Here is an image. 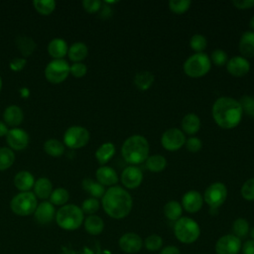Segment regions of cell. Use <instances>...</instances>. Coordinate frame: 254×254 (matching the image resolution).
<instances>
[{
  "instance_id": "obj_43",
  "label": "cell",
  "mask_w": 254,
  "mask_h": 254,
  "mask_svg": "<svg viewBox=\"0 0 254 254\" xmlns=\"http://www.w3.org/2000/svg\"><path fill=\"white\" fill-rule=\"evenodd\" d=\"M241 195L244 199L253 201L254 200V178L247 180L241 187Z\"/></svg>"
},
{
  "instance_id": "obj_5",
  "label": "cell",
  "mask_w": 254,
  "mask_h": 254,
  "mask_svg": "<svg viewBox=\"0 0 254 254\" xmlns=\"http://www.w3.org/2000/svg\"><path fill=\"white\" fill-rule=\"evenodd\" d=\"M174 233L179 241L186 244H190L198 238L200 234V228L195 220L185 216L179 218L176 221L174 226Z\"/></svg>"
},
{
  "instance_id": "obj_10",
  "label": "cell",
  "mask_w": 254,
  "mask_h": 254,
  "mask_svg": "<svg viewBox=\"0 0 254 254\" xmlns=\"http://www.w3.org/2000/svg\"><path fill=\"white\" fill-rule=\"evenodd\" d=\"M227 197V188L224 184L216 182L211 184L204 191L203 200L211 207L217 208L223 204Z\"/></svg>"
},
{
  "instance_id": "obj_53",
  "label": "cell",
  "mask_w": 254,
  "mask_h": 254,
  "mask_svg": "<svg viewBox=\"0 0 254 254\" xmlns=\"http://www.w3.org/2000/svg\"><path fill=\"white\" fill-rule=\"evenodd\" d=\"M9 131L8 125L4 121H0V137H5Z\"/></svg>"
},
{
  "instance_id": "obj_9",
  "label": "cell",
  "mask_w": 254,
  "mask_h": 254,
  "mask_svg": "<svg viewBox=\"0 0 254 254\" xmlns=\"http://www.w3.org/2000/svg\"><path fill=\"white\" fill-rule=\"evenodd\" d=\"M89 138V132L85 127L72 125L64 131L63 143L69 149H80L87 145Z\"/></svg>"
},
{
  "instance_id": "obj_33",
  "label": "cell",
  "mask_w": 254,
  "mask_h": 254,
  "mask_svg": "<svg viewBox=\"0 0 254 254\" xmlns=\"http://www.w3.org/2000/svg\"><path fill=\"white\" fill-rule=\"evenodd\" d=\"M145 163H146V168L153 173L162 172L167 167V160L162 155L149 156L145 161Z\"/></svg>"
},
{
  "instance_id": "obj_42",
  "label": "cell",
  "mask_w": 254,
  "mask_h": 254,
  "mask_svg": "<svg viewBox=\"0 0 254 254\" xmlns=\"http://www.w3.org/2000/svg\"><path fill=\"white\" fill-rule=\"evenodd\" d=\"M81 210L83 213H87L89 215L94 214L99 209V201L97 198L88 197L84 199L81 203Z\"/></svg>"
},
{
  "instance_id": "obj_44",
  "label": "cell",
  "mask_w": 254,
  "mask_h": 254,
  "mask_svg": "<svg viewBox=\"0 0 254 254\" xmlns=\"http://www.w3.org/2000/svg\"><path fill=\"white\" fill-rule=\"evenodd\" d=\"M243 112L254 118V97L250 95H243L240 100H238Z\"/></svg>"
},
{
  "instance_id": "obj_2",
  "label": "cell",
  "mask_w": 254,
  "mask_h": 254,
  "mask_svg": "<svg viewBox=\"0 0 254 254\" xmlns=\"http://www.w3.org/2000/svg\"><path fill=\"white\" fill-rule=\"evenodd\" d=\"M242 107L238 100L222 96L217 98L212 105V117L215 123L223 129L235 128L241 121Z\"/></svg>"
},
{
  "instance_id": "obj_47",
  "label": "cell",
  "mask_w": 254,
  "mask_h": 254,
  "mask_svg": "<svg viewBox=\"0 0 254 254\" xmlns=\"http://www.w3.org/2000/svg\"><path fill=\"white\" fill-rule=\"evenodd\" d=\"M82 7L87 13L93 14L100 11L102 7V2L100 0H83Z\"/></svg>"
},
{
  "instance_id": "obj_37",
  "label": "cell",
  "mask_w": 254,
  "mask_h": 254,
  "mask_svg": "<svg viewBox=\"0 0 254 254\" xmlns=\"http://www.w3.org/2000/svg\"><path fill=\"white\" fill-rule=\"evenodd\" d=\"M56 5L57 4L54 0H34L33 1V6L35 10L43 16L51 15L55 11Z\"/></svg>"
},
{
  "instance_id": "obj_55",
  "label": "cell",
  "mask_w": 254,
  "mask_h": 254,
  "mask_svg": "<svg viewBox=\"0 0 254 254\" xmlns=\"http://www.w3.org/2000/svg\"><path fill=\"white\" fill-rule=\"evenodd\" d=\"M249 25H250V27L254 30V16H252V18L250 19V21H249Z\"/></svg>"
},
{
  "instance_id": "obj_13",
  "label": "cell",
  "mask_w": 254,
  "mask_h": 254,
  "mask_svg": "<svg viewBox=\"0 0 254 254\" xmlns=\"http://www.w3.org/2000/svg\"><path fill=\"white\" fill-rule=\"evenodd\" d=\"M241 239L233 234L221 236L215 244L216 254H238L241 250Z\"/></svg>"
},
{
  "instance_id": "obj_52",
  "label": "cell",
  "mask_w": 254,
  "mask_h": 254,
  "mask_svg": "<svg viewBox=\"0 0 254 254\" xmlns=\"http://www.w3.org/2000/svg\"><path fill=\"white\" fill-rule=\"evenodd\" d=\"M160 254H181V251L178 247L176 246H167L165 248H163L160 252Z\"/></svg>"
},
{
  "instance_id": "obj_38",
  "label": "cell",
  "mask_w": 254,
  "mask_h": 254,
  "mask_svg": "<svg viewBox=\"0 0 254 254\" xmlns=\"http://www.w3.org/2000/svg\"><path fill=\"white\" fill-rule=\"evenodd\" d=\"M233 235L238 238H244L249 233V223L244 218H237L232 223Z\"/></svg>"
},
{
  "instance_id": "obj_14",
  "label": "cell",
  "mask_w": 254,
  "mask_h": 254,
  "mask_svg": "<svg viewBox=\"0 0 254 254\" xmlns=\"http://www.w3.org/2000/svg\"><path fill=\"white\" fill-rule=\"evenodd\" d=\"M120 180L126 189H136L143 181V173L141 169L131 165L122 171Z\"/></svg>"
},
{
  "instance_id": "obj_3",
  "label": "cell",
  "mask_w": 254,
  "mask_h": 254,
  "mask_svg": "<svg viewBox=\"0 0 254 254\" xmlns=\"http://www.w3.org/2000/svg\"><path fill=\"white\" fill-rule=\"evenodd\" d=\"M149 142L142 135L128 137L121 147L123 159L132 166L145 162L149 157Z\"/></svg>"
},
{
  "instance_id": "obj_24",
  "label": "cell",
  "mask_w": 254,
  "mask_h": 254,
  "mask_svg": "<svg viewBox=\"0 0 254 254\" xmlns=\"http://www.w3.org/2000/svg\"><path fill=\"white\" fill-rule=\"evenodd\" d=\"M15 45L23 58L30 57L37 48V44L34 39L26 35H18L15 38Z\"/></svg>"
},
{
  "instance_id": "obj_45",
  "label": "cell",
  "mask_w": 254,
  "mask_h": 254,
  "mask_svg": "<svg viewBox=\"0 0 254 254\" xmlns=\"http://www.w3.org/2000/svg\"><path fill=\"white\" fill-rule=\"evenodd\" d=\"M210 62H212L215 65L221 66L224 65L225 64H227L228 59H227V54L221 50V49H216L211 53L210 56Z\"/></svg>"
},
{
  "instance_id": "obj_50",
  "label": "cell",
  "mask_w": 254,
  "mask_h": 254,
  "mask_svg": "<svg viewBox=\"0 0 254 254\" xmlns=\"http://www.w3.org/2000/svg\"><path fill=\"white\" fill-rule=\"evenodd\" d=\"M232 5L237 9H249L254 7V0H233Z\"/></svg>"
},
{
  "instance_id": "obj_18",
  "label": "cell",
  "mask_w": 254,
  "mask_h": 254,
  "mask_svg": "<svg viewBox=\"0 0 254 254\" xmlns=\"http://www.w3.org/2000/svg\"><path fill=\"white\" fill-rule=\"evenodd\" d=\"M203 203L202 195L197 190H189L183 195L182 207L190 213L197 212Z\"/></svg>"
},
{
  "instance_id": "obj_46",
  "label": "cell",
  "mask_w": 254,
  "mask_h": 254,
  "mask_svg": "<svg viewBox=\"0 0 254 254\" xmlns=\"http://www.w3.org/2000/svg\"><path fill=\"white\" fill-rule=\"evenodd\" d=\"M87 72V66L81 62V63H73L69 65V74H71L73 77L80 78L84 76Z\"/></svg>"
},
{
  "instance_id": "obj_22",
  "label": "cell",
  "mask_w": 254,
  "mask_h": 254,
  "mask_svg": "<svg viewBox=\"0 0 254 254\" xmlns=\"http://www.w3.org/2000/svg\"><path fill=\"white\" fill-rule=\"evenodd\" d=\"M35 181L36 180L33 174L29 171H20L15 175L13 179L15 188L20 191H31L34 187Z\"/></svg>"
},
{
  "instance_id": "obj_32",
  "label": "cell",
  "mask_w": 254,
  "mask_h": 254,
  "mask_svg": "<svg viewBox=\"0 0 254 254\" xmlns=\"http://www.w3.org/2000/svg\"><path fill=\"white\" fill-rule=\"evenodd\" d=\"M81 186H82V189L86 192H88L91 195V197H94V198L102 197L105 192V188L102 185H100L97 181H94L92 179L86 178L82 180Z\"/></svg>"
},
{
  "instance_id": "obj_23",
  "label": "cell",
  "mask_w": 254,
  "mask_h": 254,
  "mask_svg": "<svg viewBox=\"0 0 254 254\" xmlns=\"http://www.w3.org/2000/svg\"><path fill=\"white\" fill-rule=\"evenodd\" d=\"M33 190H34L33 192L37 198L46 200L50 198V195L54 189H53V184L51 180H49L46 177H42L35 181Z\"/></svg>"
},
{
  "instance_id": "obj_11",
  "label": "cell",
  "mask_w": 254,
  "mask_h": 254,
  "mask_svg": "<svg viewBox=\"0 0 254 254\" xmlns=\"http://www.w3.org/2000/svg\"><path fill=\"white\" fill-rule=\"evenodd\" d=\"M186 143V136L182 130L173 127L167 129L161 137L162 146L168 151H177Z\"/></svg>"
},
{
  "instance_id": "obj_16",
  "label": "cell",
  "mask_w": 254,
  "mask_h": 254,
  "mask_svg": "<svg viewBox=\"0 0 254 254\" xmlns=\"http://www.w3.org/2000/svg\"><path fill=\"white\" fill-rule=\"evenodd\" d=\"M143 246L142 238L134 233V232H127L123 234L119 239V247L123 252L126 253H136L141 250Z\"/></svg>"
},
{
  "instance_id": "obj_19",
  "label": "cell",
  "mask_w": 254,
  "mask_h": 254,
  "mask_svg": "<svg viewBox=\"0 0 254 254\" xmlns=\"http://www.w3.org/2000/svg\"><path fill=\"white\" fill-rule=\"evenodd\" d=\"M24 120L23 109L18 105H9L5 108L3 112V121L8 125V127L16 128Z\"/></svg>"
},
{
  "instance_id": "obj_31",
  "label": "cell",
  "mask_w": 254,
  "mask_h": 254,
  "mask_svg": "<svg viewBox=\"0 0 254 254\" xmlns=\"http://www.w3.org/2000/svg\"><path fill=\"white\" fill-rule=\"evenodd\" d=\"M44 151L46 154H48L51 157H61L64 151H65V146L64 144L58 140V139H48L44 143Z\"/></svg>"
},
{
  "instance_id": "obj_28",
  "label": "cell",
  "mask_w": 254,
  "mask_h": 254,
  "mask_svg": "<svg viewBox=\"0 0 254 254\" xmlns=\"http://www.w3.org/2000/svg\"><path fill=\"white\" fill-rule=\"evenodd\" d=\"M182 128L189 135L195 134L200 128V119L194 113H188L182 120Z\"/></svg>"
},
{
  "instance_id": "obj_8",
  "label": "cell",
  "mask_w": 254,
  "mask_h": 254,
  "mask_svg": "<svg viewBox=\"0 0 254 254\" xmlns=\"http://www.w3.org/2000/svg\"><path fill=\"white\" fill-rule=\"evenodd\" d=\"M69 65L64 59L52 60L44 70L46 79L53 84L64 82L69 75Z\"/></svg>"
},
{
  "instance_id": "obj_57",
  "label": "cell",
  "mask_w": 254,
  "mask_h": 254,
  "mask_svg": "<svg viewBox=\"0 0 254 254\" xmlns=\"http://www.w3.org/2000/svg\"><path fill=\"white\" fill-rule=\"evenodd\" d=\"M2 84H3V82H2V77H1V75H0V92H1V89H2Z\"/></svg>"
},
{
  "instance_id": "obj_30",
  "label": "cell",
  "mask_w": 254,
  "mask_h": 254,
  "mask_svg": "<svg viewBox=\"0 0 254 254\" xmlns=\"http://www.w3.org/2000/svg\"><path fill=\"white\" fill-rule=\"evenodd\" d=\"M155 81V76L152 72L148 70H142L135 74L134 84L140 90L149 89Z\"/></svg>"
},
{
  "instance_id": "obj_29",
  "label": "cell",
  "mask_w": 254,
  "mask_h": 254,
  "mask_svg": "<svg viewBox=\"0 0 254 254\" xmlns=\"http://www.w3.org/2000/svg\"><path fill=\"white\" fill-rule=\"evenodd\" d=\"M83 224H84V229L86 230V232L91 235L100 234L104 228V222H103L102 218L95 214L88 215L84 219Z\"/></svg>"
},
{
  "instance_id": "obj_6",
  "label": "cell",
  "mask_w": 254,
  "mask_h": 254,
  "mask_svg": "<svg viewBox=\"0 0 254 254\" xmlns=\"http://www.w3.org/2000/svg\"><path fill=\"white\" fill-rule=\"evenodd\" d=\"M38 205V198L33 191H20L10 201V208L13 213L19 216H28L35 212Z\"/></svg>"
},
{
  "instance_id": "obj_1",
  "label": "cell",
  "mask_w": 254,
  "mask_h": 254,
  "mask_svg": "<svg viewBox=\"0 0 254 254\" xmlns=\"http://www.w3.org/2000/svg\"><path fill=\"white\" fill-rule=\"evenodd\" d=\"M104 211L112 218L121 219L126 217L133 206L131 194L119 186H113L105 190L101 197Z\"/></svg>"
},
{
  "instance_id": "obj_26",
  "label": "cell",
  "mask_w": 254,
  "mask_h": 254,
  "mask_svg": "<svg viewBox=\"0 0 254 254\" xmlns=\"http://www.w3.org/2000/svg\"><path fill=\"white\" fill-rule=\"evenodd\" d=\"M88 55V48L82 42H75L68 47L67 57L72 63H81Z\"/></svg>"
},
{
  "instance_id": "obj_51",
  "label": "cell",
  "mask_w": 254,
  "mask_h": 254,
  "mask_svg": "<svg viewBox=\"0 0 254 254\" xmlns=\"http://www.w3.org/2000/svg\"><path fill=\"white\" fill-rule=\"evenodd\" d=\"M243 254H254V240H247L242 246Z\"/></svg>"
},
{
  "instance_id": "obj_48",
  "label": "cell",
  "mask_w": 254,
  "mask_h": 254,
  "mask_svg": "<svg viewBox=\"0 0 254 254\" xmlns=\"http://www.w3.org/2000/svg\"><path fill=\"white\" fill-rule=\"evenodd\" d=\"M185 145L190 153H197L202 148V142L197 137H190L186 140Z\"/></svg>"
},
{
  "instance_id": "obj_39",
  "label": "cell",
  "mask_w": 254,
  "mask_h": 254,
  "mask_svg": "<svg viewBox=\"0 0 254 254\" xmlns=\"http://www.w3.org/2000/svg\"><path fill=\"white\" fill-rule=\"evenodd\" d=\"M190 48L196 53H202L207 46L206 38L200 34H194L190 40Z\"/></svg>"
},
{
  "instance_id": "obj_35",
  "label": "cell",
  "mask_w": 254,
  "mask_h": 254,
  "mask_svg": "<svg viewBox=\"0 0 254 254\" xmlns=\"http://www.w3.org/2000/svg\"><path fill=\"white\" fill-rule=\"evenodd\" d=\"M69 199V193L64 188H57L53 190L50 195V202L57 206H63L66 204Z\"/></svg>"
},
{
  "instance_id": "obj_17",
  "label": "cell",
  "mask_w": 254,
  "mask_h": 254,
  "mask_svg": "<svg viewBox=\"0 0 254 254\" xmlns=\"http://www.w3.org/2000/svg\"><path fill=\"white\" fill-rule=\"evenodd\" d=\"M226 69L231 75L243 76L250 70V64L246 58L242 56H235L228 60Z\"/></svg>"
},
{
  "instance_id": "obj_56",
  "label": "cell",
  "mask_w": 254,
  "mask_h": 254,
  "mask_svg": "<svg viewBox=\"0 0 254 254\" xmlns=\"http://www.w3.org/2000/svg\"><path fill=\"white\" fill-rule=\"evenodd\" d=\"M250 235H251V237H252L253 240H254V227H252V229L250 230Z\"/></svg>"
},
{
  "instance_id": "obj_4",
  "label": "cell",
  "mask_w": 254,
  "mask_h": 254,
  "mask_svg": "<svg viewBox=\"0 0 254 254\" xmlns=\"http://www.w3.org/2000/svg\"><path fill=\"white\" fill-rule=\"evenodd\" d=\"M81 208L73 203L61 206L56 212L57 224L64 230H75L83 222L84 216Z\"/></svg>"
},
{
  "instance_id": "obj_41",
  "label": "cell",
  "mask_w": 254,
  "mask_h": 254,
  "mask_svg": "<svg viewBox=\"0 0 254 254\" xmlns=\"http://www.w3.org/2000/svg\"><path fill=\"white\" fill-rule=\"evenodd\" d=\"M169 8L176 14H183L189 10L191 2L190 0H170Z\"/></svg>"
},
{
  "instance_id": "obj_34",
  "label": "cell",
  "mask_w": 254,
  "mask_h": 254,
  "mask_svg": "<svg viewBox=\"0 0 254 254\" xmlns=\"http://www.w3.org/2000/svg\"><path fill=\"white\" fill-rule=\"evenodd\" d=\"M182 213V204L177 200H170L164 206V214L170 220L177 221L179 218H181Z\"/></svg>"
},
{
  "instance_id": "obj_20",
  "label": "cell",
  "mask_w": 254,
  "mask_h": 254,
  "mask_svg": "<svg viewBox=\"0 0 254 254\" xmlns=\"http://www.w3.org/2000/svg\"><path fill=\"white\" fill-rule=\"evenodd\" d=\"M96 181L103 187H113L118 183V175L114 169L108 166H101L95 172Z\"/></svg>"
},
{
  "instance_id": "obj_15",
  "label": "cell",
  "mask_w": 254,
  "mask_h": 254,
  "mask_svg": "<svg viewBox=\"0 0 254 254\" xmlns=\"http://www.w3.org/2000/svg\"><path fill=\"white\" fill-rule=\"evenodd\" d=\"M56 212L57 211L54 204L48 200H43L42 202L38 203L34 212V217L38 223L48 224L55 219Z\"/></svg>"
},
{
  "instance_id": "obj_27",
  "label": "cell",
  "mask_w": 254,
  "mask_h": 254,
  "mask_svg": "<svg viewBox=\"0 0 254 254\" xmlns=\"http://www.w3.org/2000/svg\"><path fill=\"white\" fill-rule=\"evenodd\" d=\"M115 151L116 150L113 143L105 142L101 144L95 151V159L101 166H104L115 155Z\"/></svg>"
},
{
  "instance_id": "obj_49",
  "label": "cell",
  "mask_w": 254,
  "mask_h": 254,
  "mask_svg": "<svg viewBox=\"0 0 254 254\" xmlns=\"http://www.w3.org/2000/svg\"><path fill=\"white\" fill-rule=\"evenodd\" d=\"M26 63H27V61L25 58H14L10 62L9 66L13 71H20L25 67Z\"/></svg>"
},
{
  "instance_id": "obj_40",
  "label": "cell",
  "mask_w": 254,
  "mask_h": 254,
  "mask_svg": "<svg viewBox=\"0 0 254 254\" xmlns=\"http://www.w3.org/2000/svg\"><path fill=\"white\" fill-rule=\"evenodd\" d=\"M163 238L158 234H151L144 241V245L149 251L160 250L163 246Z\"/></svg>"
},
{
  "instance_id": "obj_21",
  "label": "cell",
  "mask_w": 254,
  "mask_h": 254,
  "mask_svg": "<svg viewBox=\"0 0 254 254\" xmlns=\"http://www.w3.org/2000/svg\"><path fill=\"white\" fill-rule=\"evenodd\" d=\"M68 46L64 39L63 38H54L52 39L47 47L48 54L53 58V60L64 59L67 55Z\"/></svg>"
},
{
  "instance_id": "obj_7",
  "label": "cell",
  "mask_w": 254,
  "mask_h": 254,
  "mask_svg": "<svg viewBox=\"0 0 254 254\" xmlns=\"http://www.w3.org/2000/svg\"><path fill=\"white\" fill-rule=\"evenodd\" d=\"M183 67L187 75L190 77H201L209 71L211 62L205 53H195L186 60Z\"/></svg>"
},
{
  "instance_id": "obj_36",
  "label": "cell",
  "mask_w": 254,
  "mask_h": 254,
  "mask_svg": "<svg viewBox=\"0 0 254 254\" xmlns=\"http://www.w3.org/2000/svg\"><path fill=\"white\" fill-rule=\"evenodd\" d=\"M15 162V153L8 147H0V172L12 167Z\"/></svg>"
},
{
  "instance_id": "obj_25",
  "label": "cell",
  "mask_w": 254,
  "mask_h": 254,
  "mask_svg": "<svg viewBox=\"0 0 254 254\" xmlns=\"http://www.w3.org/2000/svg\"><path fill=\"white\" fill-rule=\"evenodd\" d=\"M239 52L244 58L254 57V32H244L239 40Z\"/></svg>"
},
{
  "instance_id": "obj_12",
  "label": "cell",
  "mask_w": 254,
  "mask_h": 254,
  "mask_svg": "<svg viewBox=\"0 0 254 254\" xmlns=\"http://www.w3.org/2000/svg\"><path fill=\"white\" fill-rule=\"evenodd\" d=\"M8 148L12 151L25 150L30 143L29 134L21 128H10L7 135L5 136Z\"/></svg>"
},
{
  "instance_id": "obj_54",
  "label": "cell",
  "mask_w": 254,
  "mask_h": 254,
  "mask_svg": "<svg viewBox=\"0 0 254 254\" xmlns=\"http://www.w3.org/2000/svg\"><path fill=\"white\" fill-rule=\"evenodd\" d=\"M100 11H101V12H100V15H101L102 17H104V18H107V17L111 16V13H112L110 7H108V6H106V5H103V6L101 7Z\"/></svg>"
}]
</instances>
